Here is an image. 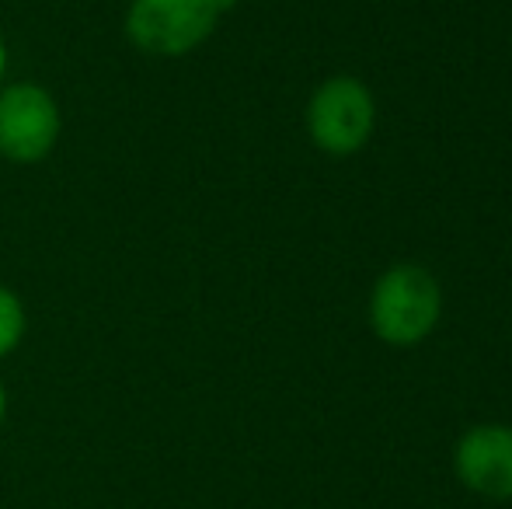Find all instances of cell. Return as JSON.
Segmentation results:
<instances>
[{"mask_svg":"<svg viewBox=\"0 0 512 509\" xmlns=\"http://www.w3.org/2000/svg\"><path fill=\"white\" fill-rule=\"evenodd\" d=\"M4 419H7V387L0 381V429H4Z\"/></svg>","mask_w":512,"mask_h":509,"instance_id":"7","label":"cell"},{"mask_svg":"<svg viewBox=\"0 0 512 509\" xmlns=\"http://www.w3.org/2000/svg\"><path fill=\"white\" fill-rule=\"evenodd\" d=\"M25 332H28L25 304H21V297L11 286L0 283V360H7L25 342Z\"/></svg>","mask_w":512,"mask_h":509,"instance_id":"6","label":"cell"},{"mask_svg":"<svg viewBox=\"0 0 512 509\" xmlns=\"http://www.w3.org/2000/svg\"><path fill=\"white\" fill-rule=\"evenodd\" d=\"M373 126H377V102L359 77H328L317 84L307 102L310 143L331 157H349L363 150L373 136Z\"/></svg>","mask_w":512,"mask_h":509,"instance_id":"3","label":"cell"},{"mask_svg":"<svg viewBox=\"0 0 512 509\" xmlns=\"http://www.w3.org/2000/svg\"><path fill=\"white\" fill-rule=\"evenodd\" d=\"M63 116L53 91L35 81L0 84V157L11 164H39L56 150Z\"/></svg>","mask_w":512,"mask_h":509,"instance_id":"4","label":"cell"},{"mask_svg":"<svg viewBox=\"0 0 512 509\" xmlns=\"http://www.w3.org/2000/svg\"><path fill=\"white\" fill-rule=\"evenodd\" d=\"M453 475L467 492L495 503L512 499V426L481 422L453 447Z\"/></svg>","mask_w":512,"mask_h":509,"instance_id":"5","label":"cell"},{"mask_svg":"<svg viewBox=\"0 0 512 509\" xmlns=\"http://www.w3.org/2000/svg\"><path fill=\"white\" fill-rule=\"evenodd\" d=\"M443 290L425 265H391L370 290V328L387 346H418L439 325Z\"/></svg>","mask_w":512,"mask_h":509,"instance_id":"1","label":"cell"},{"mask_svg":"<svg viewBox=\"0 0 512 509\" xmlns=\"http://www.w3.org/2000/svg\"><path fill=\"white\" fill-rule=\"evenodd\" d=\"M220 18L213 0H129L122 32L136 53L182 60L216 32Z\"/></svg>","mask_w":512,"mask_h":509,"instance_id":"2","label":"cell"},{"mask_svg":"<svg viewBox=\"0 0 512 509\" xmlns=\"http://www.w3.org/2000/svg\"><path fill=\"white\" fill-rule=\"evenodd\" d=\"M4 70H7V46H4V35H0V84H4Z\"/></svg>","mask_w":512,"mask_h":509,"instance_id":"8","label":"cell"},{"mask_svg":"<svg viewBox=\"0 0 512 509\" xmlns=\"http://www.w3.org/2000/svg\"><path fill=\"white\" fill-rule=\"evenodd\" d=\"M213 7L220 14H227V11H234V7H237V0H213Z\"/></svg>","mask_w":512,"mask_h":509,"instance_id":"9","label":"cell"}]
</instances>
